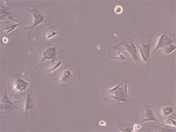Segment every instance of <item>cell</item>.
<instances>
[{"label":"cell","instance_id":"obj_10","mask_svg":"<svg viewBox=\"0 0 176 132\" xmlns=\"http://www.w3.org/2000/svg\"><path fill=\"white\" fill-rule=\"evenodd\" d=\"M140 128H141V127L140 125L137 124H134V126H133V132H138L140 130Z\"/></svg>","mask_w":176,"mask_h":132},{"label":"cell","instance_id":"obj_2","mask_svg":"<svg viewBox=\"0 0 176 132\" xmlns=\"http://www.w3.org/2000/svg\"><path fill=\"white\" fill-rule=\"evenodd\" d=\"M30 6L31 8H27V9L28 10V12L30 13L33 16V23L31 26L25 27V30L27 29L30 30V34L34 27L40 23L45 24V25H50V21L52 17H46L43 15L39 10V7L38 5H30Z\"/></svg>","mask_w":176,"mask_h":132},{"label":"cell","instance_id":"obj_6","mask_svg":"<svg viewBox=\"0 0 176 132\" xmlns=\"http://www.w3.org/2000/svg\"><path fill=\"white\" fill-rule=\"evenodd\" d=\"M4 8V15L3 16L1 17V18H2L3 17L4 18L3 19H10V20H12L13 21H16L17 22H20L21 23H24V22H20L18 21L15 20V16L16 17L15 15L13 13L12 14L11 13H12L11 11H9L8 8H7V11H6V9H5V7H3Z\"/></svg>","mask_w":176,"mask_h":132},{"label":"cell","instance_id":"obj_1","mask_svg":"<svg viewBox=\"0 0 176 132\" xmlns=\"http://www.w3.org/2000/svg\"><path fill=\"white\" fill-rule=\"evenodd\" d=\"M126 80H125L120 84L111 89L107 90L100 97H102L109 104H113L112 106L117 108L131 104L132 101L127 95Z\"/></svg>","mask_w":176,"mask_h":132},{"label":"cell","instance_id":"obj_9","mask_svg":"<svg viewBox=\"0 0 176 132\" xmlns=\"http://www.w3.org/2000/svg\"><path fill=\"white\" fill-rule=\"evenodd\" d=\"M57 33L56 32H54V31L51 30L49 31L46 34V39H50L51 37H53L55 35H56Z\"/></svg>","mask_w":176,"mask_h":132},{"label":"cell","instance_id":"obj_4","mask_svg":"<svg viewBox=\"0 0 176 132\" xmlns=\"http://www.w3.org/2000/svg\"><path fill=\"white\" fill-rule=\"evenodd\" d=\"M148 121H156L159 123V121L157 120L154 117L152 110L150 106H146L143 104L142 115L140 118V122H145Z\"/></svg>","mask_w":176,"mask_h":132},{"label":"cell","instance_id":"obj_7","mask_svg":"<svg viewBox=\"0 0 176 132\" xmlns=\"http://www.w3.org/2000/svg\"><path fill=\"white\" fill-rule=\"evenodd\" d=\"M175 119H174V120H173V119L168 118L164 121V124L176 127V122Z\"/></svg>","mask_w":176,"mask_h":132},{"label":"cell","instance_id":"obj_11","mask_svg":"<svg viewBox=\"0 0 176 132\" xmlns=\"http://www.w3.org/2000/svg\"><path fill=\"white\" fill-rule=\"evenodd\" d=\"M99 125L101 126H104V127H105V126H106V124L104 121H101L99 122Z\"/></svg>","mask_w":176,"mask_h":132},{"label":"cell","instance_id":"obj_3","mask_svg":"<svg viewBox=\"0 0 176 132\" xmlns=\"http://www.w3.org/2000/svg\"><path fill=\"white\" fill-rule=\"evenodd\" d=\"M155 110L162 122L169 118V116L176 112L175 106L171 104L168 100L154 106Z\"/></svg>","mask_w":176,"mask_h":132},{"label":"cell","instance_id":"obj_8","mask_svg":"<svg viewBox=\"0 0 176 132\" xmlns=\"http://www.w3.org/2000/svg\"><path fill=\"white\" fill-rule=\"evenodd\" d=\"M114 11L117 14H120L123 11V9L121 6L117 5L115 6L114 9Z\"/></svg>","mask_w":176,"mask_h":132},{"label":"cell","instance_id":"obj_5","mask_svg":"<svg viewBox=\"0 0 176 132\" xmlns=\"http://www.w3.org/2000/svg\"><path fill=\"white\" fill-rule=\"evenodd\" d=\"M35 100L32 95V93H29V94L26 97V100L25 101V109L26 114L27 116L29 115V113L32 112H35V107L34 106V101Z\"/></svg>","mask_w":176,"mask_h":132}]
</instances>
